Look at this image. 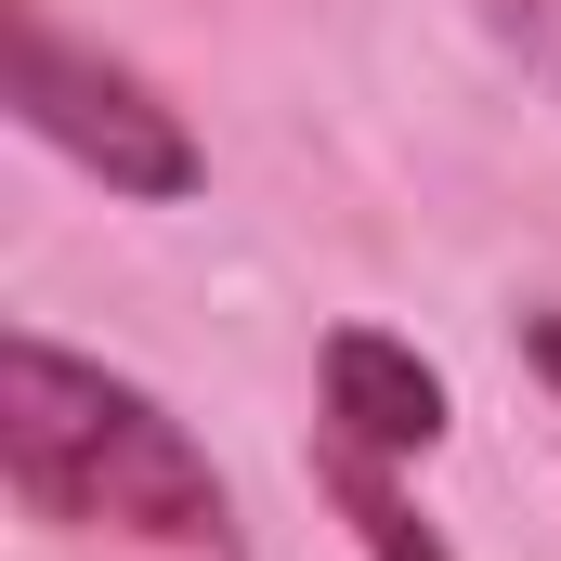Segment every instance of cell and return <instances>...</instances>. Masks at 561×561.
<instances>
[{
  "mask_svg": "<svg viewBox=\"0 0 561 561\" xmlns=\"http://www.w3.org/2000/svg\"><path fill=\"white\" fill-rule=\"evenodd\" d=\"M0 483L53 536H131V549H170V561H249L236 483L209 470V444L144 379L66 353L53 327L0 340Z\"/></svg>",
  "mask_w": 561,
  "mask_h": 561,
  "instance_id": "1",
  "label": "cell"
},
{
  "mask_svg": "<svg viewBox=\"0 0 561 561\" xmlns=\"http://www.w3.org/2000/svg\"><path fill=\"white\" fill-rule=\"evenodd\" d=\"M0 66H13V118L53 144V157H79L105 196L170 209V196L209 183V144L183 131V105H170L144 66H118L105 39H79L53 0H13V13H0Z\"/></svg>",
  "mask_w": 561,
  "mask_h": 561,
  "instance_id": "2",
  "label": "cell"
},
{
  "mask_svg": "<svg viewBox=\"0 0 561 561\" xmlns=\"http://www.w3.org/2000/svg\"><path fill=\"white\" fill-rule=\"evenodd\" d=\"M313 405H327L313 431H340V444L419 470L431 444H444V366H431L419 340H392V327H327V353H313Z\"/></svg>",
  "mask_w": 561,
  "mask_h": 561,
  "instance_id": "3",
  "label": "cell"
},
{
  "mask_svg": "<svg viewBox=\"0 0 561 561\" xmlns=\"http://www.w3.org/2000/svg\"><path fill=\"white\" fill-rule=\"evenodd\" d=\"M313 496L353 523V549H366V561H457L444 536H431V510L405 496V457H366V444L313 431Z\"/></svg>",
  "mask_w": 561,
  "mask_h": 561,
  "instance_id": "4",
  "label": "cell"
},
{
  "mask_svg": "<svg viewBox=\"0 0 561 561\" xmlns=\"http://www.w3.org/2000/svg\"><path fill=\"white\" fill-rule=\"evenodd\" d=\"M470 26H483V39L561 105V0H470Z\"/></svg>",
  "mask_w": 561,
  "mask_h": 561,
  "instance_id": "5",
  "label": "cell"
},
{
  "mask_svg": "<svg viewBox=\"0 0 561 561\" xmlns=\"http://www.w3.org/2000/svg\"><path fill=\"white\" fill-rule=\"evenodd\" d=\"M523 366L549 379V405H561V300H536V313H523Z\"/></svg>",
  "mask_w": 561,
  "mask_h": 561,
  "instance_id": "6",
  "label": "cell"
}]
</instances>
